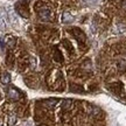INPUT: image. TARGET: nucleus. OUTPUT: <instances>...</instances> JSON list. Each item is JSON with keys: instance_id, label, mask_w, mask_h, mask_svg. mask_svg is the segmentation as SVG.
I'll list each match as a JSON object with an SVG mask.
<instances>
[{"instance_id": "1", "label": "nucleus", "mask_w": 126, "mask_h": 126, "mask_svg": "<svg viewBox=\"0 0 126 126\" xmlns=\"http://www.w3.org/2000/svg\"><path fill=\"white\" fill-rule=\"evenodd\" d=\"M9 82H11V75L8 72H4L2 76H1V83L2 84H8Z\"/></svg>"}, {"instance_id": "2", "label": "nucleus", "mask_w": 126, "mask_h": 126, "mask_svg": "<svg viewBox=\"0 0 126 126\" xmlns=\"http://www.w3.org/2000/svg\"><path fill=\"white\" fill-rule=\"evenodd\" d=\"M8 15H9V20L12 21V23H15V25H16V23L19 22L16 15H15V13H14L12 9H9V11H8Z\"/></svg>"}, {"instance_id": "3", "label": "nucleus", "mask_w": 126, "mask_h": 126, "mask_svg": "<svg viewBox=\"0 0 126 126\" xmlns=\"http://www.w3.org/2000/svg\"><path fill=\"white\" fill-rule=\"evenodd\" d=\"M72 20H74V18H72L71 15L69 13H64L62 16V21L64 23H69V22H72Z\"/></svg>"}, {"instance_id": "4", "label": "nucleus", "mask_w": 126, "mask_h": 126, "mask_svg": "<svg viewBox=\"0 0 126 126\" xmlns=\"http://www.w3.org/2000/svg\"><path fill=\"white\" fill-rule=\"evenodd\" d=\"M40 16L42 19H45V20H48L50 16V12L49 9H43V11H41L40 12Z\"/></svg>"}, {"instance_id": "5", "label": "nucleus", "mask_w": 126, "mask_h": 126, "mask_svg": "<svg viewBox=\"0 0 126 126\" xmlns=\"http://www.w3.org/2000/svg\"><path fill=\"white\" fill-rule=\"evenodd\" d=\"M8 94H9V97H11V98H13V99H18V98H19L18 91L14 90V89H9Z\"/></svg>"}, {"instance_id": "6", "label": "nucleus", "mask_w": 126, "mask_h": 126, "mask_svg": "<svg viewBox=\"0 0 126 126\" xmlns=\"http://www.w3.org/2000/svg\"><path fill=\"white\" fill-rule=\"evenodd\" d=\"M8 126H14L15 125V123H16V117H15V116H13V114H12V116H9L8 117Z\"/></svg>"}, {"instance_id": "7", "label": "nucleus", "mask_w": 126, "mask_h": 126, "mask_svg": "<svg viewBox=\"0 0 126 126\" xmlns=\"http://www.w3.org/2000/svg\"><path fill=\"white\" fill-rule=\"evenodd\" d=\"M6 27V21H5V18L2 15H0V29H5Z\"/></svg>"}, {"instance_id": "8", "label": "nucleus", "mask_w": 126, "mask_h": 126, "mask_svg": "<svg viewBox=\"0 0 126 126\" xmlns=\"http://www.w3.org/2000/svg\"><path fill=\"white\" fill-rule=\"evenodd\" d=\"M117 28H118V32H119V33H124V32H125V27H124L123 25H118Z\"/></svg>"}]
</instances>
